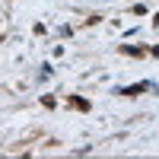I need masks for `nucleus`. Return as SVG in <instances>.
<instances>
[{
	"instance_id": "obj_1",
	"label": "nucleus",
	"mask_w": 159,
	"mask_h": 159,
	"mask_svg": "<svg viewBox=\"0 0 159 159\" xmlns=\"http://www.w3.org/2000/svg\"><path fill=\"white\" fill-rule=\"evenodd\" d=\"M143 89H150V83H134V86L121 89V96H134V92H143Z\"/></svg>"
}]
</instances>
